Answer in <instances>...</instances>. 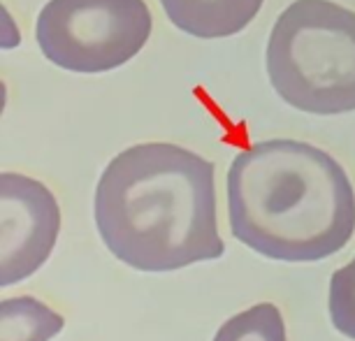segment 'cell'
Listing matches in <instances>:
<instances>
[{
	"instance_id": "3957f363",
	"label": "cell",
	"mask_w": 355,
	"mask_h": 341,
	"mask_svg": "<svg viewBox=\"0 0 355 341\" xmlns=\"http://www.w3.org/2000/svg\"><path fill=\"white\" fill-rule=\"evenodd\" d=\"M267 77L304 114L355 112V12L332 0H295L272 26Z\"/></svg>"
},
{
	"instance_id": "ba28073f",
	"label": "cell",
	"mask_w": 355,
	"mask_h": 341,
	"mask_svg": "<svg viewBox=\"0 0 355 341\" xmlns=\"http://www.w3.org/2000/svg\"><path fill=\"white\" fill-rule=\"evenodd\" d=\"M214 341H288L284 313L272 302L253 304L227 318L214 334Z\"/></svg>"
},
{
	"instance_id": "8992f818",
	"label": "cell",
	"mask_w": 355,
	"mask_h": 341,
	"mask_svg": "<svg viewBox=\"0 0 355 341\" xmlns=\"http://www.w3.org/2000/svg\"><path fill=\"white\" fill-rule=\"evenodd\" d=\"M265 0H160L174 28L198 40H220L242 33Z\"/></svg>"
},
{
	"instance_id": "6da1fadb",
	"label": "cell",
	"mask_w": 355,
	"mask_h": 341,
	"mask_svg": "<svg viewBox=\"0 0 355 341\" xmlns=\"http://www.w3.org/2000/svg\"><path fill=\"white\" fill-rule=\"evenodd\" d=\"M214 163L170 142L114 156L98 179L93 216L107 251L137 272H177L218 260Z\"/></svg>"
},
{
	"instance_id": "7a4b0ae2",
	"label": "cell",
	"mask_w": 355,
	"mask_h": 341,
	"mask_svg": "<svg viewBox=\"0 0 355 341\" xmlns=\"http://www.w3.org/2000/svg\"><path fill=\"white\" fill-rule=\"evenodd\" d=\"M227 220L251 251L284 263L339 253L355 232V191L330 153L297 139L246 146L227 170Z\"/></svg>"
},
{
	"instance_id": "52a82bcc",
	"label": "cell",
	"mask_w": 355,
	"mask_h": 341,
	"mask_svg": "<svg viewBox=\"0 0 355 341\" xmlns=\"http://www.w3.org/2000/svg\"><path fill=\"white\" fill-rule=\"evenodd\" d=\"M65 318L35 297H8L0 304V341H49Z\"/></svg>"
},
{
	"instance_id": "9c48e42d",
	"label": "cell",
	"mask_w": 355,
	"mask_h": 341,
	"mask_svg": "<svg viewBox=\"0 0 355 341\" xmlns=\"http://www.w3.org/2000/svg\"><path fill=\"white\" fill-rule=\"evenodd\" d=\"M327 309L334 330L355 341V258L332 274Z\"/></svg>"
},
{
	"instance_id": "277c9868",
	"label": "cell",
	"mask_w": 355,
	"mask_h": 341,
	"mask_svg": "<svg viewBox=\"0 0 355 341\" xmlns=\"http://www.w3.org/2000/svg\"><path fill=\"white\" fill-rule=\"evenodd\" d=\"M151 30L144 0H49L37 15L35 40L49 63L98 75L135 58Z\"/></svg>"
},
{
	"instance_id": "5b68a950",
	"label": "cell",
	"mask_w": 355,
	"mask_h": 341,
	"mask_svg": "<svg viewBox=\"0 0 355 341\" xmlns=\"http://www.w3.org/2000/svg\"><path fill=\"white\" fill-rule=\"evenodd\" d=\"M61 232V207L42 182L17 172L0 175V286L33 277Z\"/></svg>"
}]
</instances>
